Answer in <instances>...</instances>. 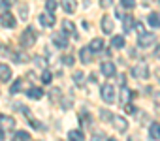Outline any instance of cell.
Masks as SVG:
<instances>
[{
	"label": "cell",
	"instance_id": "30bf717a",
	"mask_svg": "<svg viewBox=\"0 0 160 141\" xmlns=\"http://www.w3.org/2000/svg\"><path fill=\"white\" fill-rule=\"evenodd\" d=\"M62 30H64V34H70V36H73L75 40L79 38V36H77V30H75V25H73L72 21H62Z\"/></svg>",
	"mask_w": 160,
	"mask_h": 141
},
{
	"label": "cell",
	"instance_id": "603a6c76",
	"mask_svg": "<svg viewBox=\"0 0 160 141\" xmlns=\"http://www.w3.org/2000/svg\"><path fill=\"white\" fill-rule=\"evenodd\" d=\"M13 139H15V141H30V135H28V132L17 130V132H15V135H13Z\"/></svg>",
	"mask_w": 160,
	"mask_h": 141
},
{
	"label": "cell",
	"instance_id": "6da1fadb",
	"mask_svg": "<svg viewBox=\"0 0 160 141\" xmlns=\"http://www.w3.org/2000/svg\"><path fill=\"white\" fill-rule=\"evenodd\" d=\"M36 43V32H34V28H25L23 30V34H21V45L23 47H32Z\"/></svg>",
	"mask_w": 160,
	"mask_h": 141
},
{
	"label": "cell",
	"instance_id": "d590c367",
	"mask_svg": "<svg viewBox=\"0 0 160 141\" xmlns=\"http://www.w3.org/2000/svg\"><path fill=\"white\" fill-rule=\"evenodd\" d=\"M19 13H21V19H27L28 17V8L27 6H19Z\"/></svg>",
	"mask_w": 160,
	"mask_h": 141
},
{
	"label": "cell",
	"instance_id": "3957f363",
	"mask_svg": "<svg viewBox=\"0 0 160 141\" xmlns=\"http://www.w3.org/2000/svg\"><path fill=\"white\" fill-rule=\"evenodd\" d=\"M132 74H134V77L145 81V79H149V66H145V64H138V66L132 68Z\"/></svg>",
	"mask_w": 160,
	"mask_h": 141
},
{
	"label": "cell",
	"instance_id": "9a60e30c",
	"mask_svg": "<svg viewBox=\"0 0 160 141\" xmlns=\"http://www.w3.org/2000/svg\"><path fill=\"white\" fill-rule=\"evenodd\" d=\"M0 124H2V128H10V130H13V126H15V119L10 117V115H0Z\"/></svg>",
	"mask_w": 160,
	"mask_h": 141
},
{
	"label": "cell",
	"instance_id": "ee69618b",
	"mask_svg": "<svg viewBox=\"0 0 160 141\" xmlns=\"http://www.w3.org/2000/svg\"><path fill=\"white\" fill-rule=\"evenodd\" d=\"M108 141H117V139H113V137H109V139H108Z\"/></svg>",
	"mask_w": 160,
	"mask_h": 141
},
{
	"label": "cell",
	"instance_id": "ac0fdd59",
	"mask_svg": "<svg viewBox=\"0 0 160 141\" xmlns=\"http://www.w3.org/2000/svg\"><path fill=\"white\" fill-rule=\"evenodd\" d=\"M147 23H149V27H152V28H160V15L158 13H149V17H147Z\"/></svg>",
	"mask_w": 160,
	"mask_h": 141
},
{
	"label": "cell",
	"instance_id": "d6986e66",
	"mask_svg": "<svg viewBox=\"0 0 160 141\" xmlns=\"http://www.w3.org/2000/svg\"><path fill=\"white\" fill-rule=\"evenodd\" d=\"M68 139L70 141H85V135L81 130H70L68 132Z\"/></svg>",
	"mask_w": 160,
	"mask_h": 141
},
{
	"label": "cell",
	"instance_id": "7bdbcfd3",
	"mask_svg": "<svg viewBox=\"0 0 160 141\" xmlns=\"http://www.w3.org/2000/svg\"><path fill=\"white\" fill-rule=\"evenodd\" d=\"M154 56H156V58H160V45L156 47V51H154Z\"/></svg>",
	"mask_w": 160,
	"mask_h": 141
},
{
	"label": "cell",
	"instance_id": "b9f144b4",
	"mask_svg": "<svg viewBox=\"0 0 160 141\" xmlns=\"http://www.w3.org/2000/svg\"><path fill=\"white\" fill-rule=\"evenodd\" d=\"M119 83H121V85H122V87H124V75H122V74H121V75H119Z\"/></svg>",
	"mask_w": 160,
	"mask_h": 141
},
{
	"label": "cell",
	"instance_id": "2e32d148",
	"mask_svg": "<svg viewBox=\"0 0 160 141\" xmlns=\"http://www.w3.org/2000/svg\"><path fill=\"white\" fill-rule=\"evenodd\" d=\"M149 137H151L152 141H158V139H160V124L152 122V124L149 126Z\"/></svg>",
	"mask_w": 160,
	"mask_h": 141
},
{
	"label": "cell",
	"instance_id": "4dcf8cb0",
	"mask_svg": "<svg viewBox=\"0 0 160 141\" xmlns=\"http://www.w3.org/2000/svg\"><path fill=\"white\" fill-rule=\"evenodd\" d=\"M124 111H126L128 115H136V113H138L136 105H132V104H124Z\"/></svg>",
	"mask_w": 160,
	"mask_h": 141
},
{
	"label": "cell",
	"instance_id": "4fadbf2b",
	"mask_svg": "<svg viewBox=\"0 0 160 141\" xmlns=\"http://www.w3.org/2000/svg\"><path fill=\"white\" fill-rule=\"evenodd\" d=\"M60 6H62V10H64L66 13H73V12L77 10V2H75V0H62Z\"/></svg>",
	"mask_w": 160,
	"mask_h": 141
},
{
	"label": "cell",
	"instance_id": "277c9868",
	"mask_svg": "<svg viewBox=\"0 0 160 141\" xmlns=\"http://www.w3.org/2000/svg\"><path fill=\"white\" fill-rule=\"evenodd\" d=\"M111 122H113L115 130H119V134H124V132L128 130V120H126L124 117H121V115H113Z\"/></svg>",
	"mask_w": 160,
	"mask_h": 141
},
{
	"label": "cell",
	"instance_id": "8992f818",
	"mask_svg": "<svg viewBox=\"0 0 160 141\" xmlns=\"http://www.w3.org/2000/svg\"><path fill=\"white\" fill-rule=\"evenodd\" d=\"M0 23H2V27H6V28H15V25H17L15 17L10 12H4L2 15H0Z\"/></svg>",
	"mask_w": 160,
	"mask_h": 141
},
{
	"label": "cell",
	"instance_id": "f6af8a7d",
	"mask_svg": "<svg viewBox=\"0 0 160 141\" xmlns=\"http://www.w3.org/2000/svg\"><path fill=\"white\" fill-rule=\"evenodd\" d=\"M156 2H158V4H160V0H156Z\"/></svg>",
	"mask_w": 160,
	"mask_h": 141
},
{
	"label": "cell",
	"instance_id": "cb8c5ba5",
	"mask_svg": "<svg viewBox=\"0 0 160 141\" xmlns=\"http://www.w3.org/2000/svg\"><path fill=\"white\" fill-rule=\"evenodd\" d=\"M21 89H23V79H15L13 85L10 87V92L12 94H17V92H21Z\"/></svg>",
	"mask_w": 160,
	"mask_h": 141
},
{
	"label": "cell",
	"instance_id": "83f0119b",
	"mask_svg": "<svg viewBox=\"0 0 160 141\" xmlns=\"http://www.w3.org/2000/svg\"><path fill=\"white\" fill-rule=\"evenodd\" d=\"M42 81H43L45 85H49V83H51V72H49L47 68L43 70V74H42Z\"/></svg>",
	"mask_w": 160,
	"mask_h": 141
},
{
	"label": "cell",
	"instance_id": "9c48e42d",
	"mask_svg": "<svg viewBox=\"0 0 160 141\" xmlns=\"http://www.w3.org/2000/svg\"><path fill=\"white\" fill-rule=\"evenodd\" d=\"M113 28H115V23H113V19L111 17H102V30H104V34H111L113 32Z\"/></svg>",
	"mask_w": 160,
	"mask_h": 141
},
{
	"label": "cell",
	"instance_id": "f35d334b",
	"mask_svg": "<svg viewBox=\"0 0 160 141\" xmlns=\"http://www.w3.org/2000/svg\"><path fill=\"white\" fill-rule=\"evenodd\" d=\"M91 141H104V135H102V134H96V135L91 137Z\"/></svg>",
	"mask_w": 160,
	"mask_h": 141
},
{
	"label": "cell",
	"instance_id": "ffe728a7",
	"mask_svg": "<svg viewBox=\"0 0 160 141\" xmlns=\"http://www.w3.org/2000/svg\"><path fill=\"white\" fill-rule=\"evenodd\" d=\"M134 23H136V21H134L130 15H124V17H122V27H124V32H130V30L134 28Z\"/></svg>",
	"mask_w": 160,
	"mask_h": 141
},
{
	"label": "cell",
	"instance_id": "60d3db41",
	"mask_svg": "<svg viewBox=\"0 0 160 141\" xmlns=\"http://www.w3.org/2000/svg\"><path fill=\"white\" fill-rule=\"evenodd\" d=\"M4 137H6V134H4V130L0 128V141H4Z\"/></svg>",
	"mask_w": 160,
	"mask_h": 141
},
{
	"label": "cell",
	"instance_id": "f1b7e54d",
	"mask_svg": "<svg viewBox=\"0 0 160 141\" xmlns=\"http://www.w3.org/2000/svg\"><path fill=\"white\" fill-rule=\"evenodd\" d=\"M121 6L126 8V10H132L136 6V0H121Z\"/></svg>",
	"mask_w": 160,
	"mask_h": 141
},
{
	"label": "cell",
	"instance_id": "5bb4252c",
	"mask_svg": "<svg viewBox=\"0 0 160 141\" xmlns=\"http://www.w3.org/2000/svg\"><path fill=\"white\" fill-rule=\"evenodd\" d=\"M55 17H53V13H42L40 15V25L42 27H53L55 25Z\"/></svg>",
	"mask_w": 160,
	"mask_h": 141
},
{
	"label": "cell",
	"instance_id": "ab89813d",
	"mask_svg": "<svg viewBox=\"0 0 160 141\" xmlns=\"http://www.w3.org/2000/svg\"><path fill=\"white\" fill-rule=\"evenodd\" d=\"M115 15H117V17H119V19H122V17H124V13H122V12H121V10H119V8H117V12H115Z\"/></svg>",
	"mask_w": 160,
	"mask_h": 141
},
{
	"label": "cell",
	"instance_id": "1f68e13d",
	"mask_svg": "<svg viewBox=\"0 0 160 141\" xmlns=\"http://www.w3.org/2000/svg\"><path fill=\"white\" fill-rule=\"evenodd\" d=\"M100 117H102V120H111L113 119V115L109 113V109H102L100 111Z\"/></svg>",
	"mask_w": 160,
	"mask_h": 141
},
{
	"label": "cell",
	"instance_id": "d6a6232c",
	"mask_svg": "<svg viewBox=\"0 0 160 141\" xmlns=\"http://www.w3.org/2000/svg\"><path fill=\"white\" fill-rule=\"evenodd\" d=\"M12 4H15V0H0V8L2 10H8Z\"/></svg>",
	"mask_w": 160,
	"mask_h": 141
},
{
	"label": "cell",
	"instance_id": "4316f807",
	"mask_svg": "<svg viewBox=\"0 0 160 141\" xmlns=\"http://www.w3.org/2000/svg\"><path fill=\"white\" fill-rule=\"evenodd\" d=\"M45 10H47V13H53L57 10V0H47V2H45Z\"/></svg>",
	"mask_w": 160,
	"mask_h": 141
},
{
	"label": "cell",
	"instance_id": "7c38bea8",
	"mask_svg": "<svg viewBox=\"0 0 160 141\" xmlns=\"http://www.w3.org/2000/svg\"><path fill=\"white\" fill-rule=\"evenodd\" d=\"M89 51H92V53H100V51H104V40H102V38H94V40H91V43H89Z\"/></svg>",
	"mask_w": 160,
	"mask_h": 141
},
{
	"label": "cell",
	"instance_id": "44dd1931",
	"mask_svg": "<svg viewBox=\"0 0 160 141\" xmlns=\"http://www.w3.org/2000/svg\"><path fill=\"white\" fill-rule=\"evenodd\" d=\"M124 43H126V41H124V36H115V38L111 40V47H113V49H122Z\"/></svg>",
	"mask_w": 160,
	"mask_h": 141
},
{
	"label": "cell",
	"instance_id": "8fae6325",
	"mask_svg": "<svg viewBox=\"0 0 160 141\" xmlns=\"http://www.w3.org/2000/svg\"><path fill=\"white\" fill-rule=\"evenodd\" d=\"M53 43L58 47V49H66L68 47V38L64 34H53Z\"/></svg>",
	"mask_w": 160,
	"mask_h": 141
},
{
	"label": "cell",
	"instance_id": "e0dca14e",
	"mask_svg": "<svg viewBox=\"0 0 160 141\" xmlns=\"http://www.w3.org/2000/svg\"><path fill=\"white\" fill-rule=\"evenodd\" d=\"M27 96H28L30 100H40V98L43 96V90H42L40 87H32V89L27 90Z\"/></svg>",
	"mask_w": 160,
	"mask_h": 141
},
{
	"label": "cell",
	"instance_id": "e575fe53",
	"mask_svg": "<svg viewBox=\"0 0 160 141\" xmlns=\"http://www.w3.org/2000/svg\"><path fill=\"white\" fill-rule=\"evenodd\" d=\"M34 64H38V66H40V68H43V70H45V66H47L45 58H42V56H36V58H34Z\"/></svg>",
	"mask_w": 160,
	"mask_h": 141
},
{
	"label": "cell",
	"instance_id": "74e56055",
	"mask_svg": "<svg viewBox=\"0 0 160 141\" xmlns=\"http://www.w3.org/2000/svg\"><path fill=\"white\" fill-rule=\"evenodd\" d=\"M100 6L102 8H111L113 6V0H100Z\"/></svg>",
	"mask_w": 160,
	"mask_h": 141
},
{
	"label": "cell",
	"instance_id": "52a82bcc",
	"mask_svg": "<svg viewBox=\"0 0 160 141\" xmlns=\"http://www.w3.org/2000/svg\"><path fill=\"white\" fill-rule=\"evenodd\" d=\"M12 79V68L8 66V64H0V81H4V83H8Z\"/></svg>",
	"mask_w": 160,
	"mask_h": 141
},
{
	"label": "cell",
	"instance_id": "f546056e",
	"mask_svg": "<svg viewBox=\"0 0 160 141\" xmlns=\"http://www.w3.org/2000/svg\"><path fill=\"white\" fill-rule=\"evenodd\" d=\"M62 62H64L66 66H73V62H75V58H73L72 55H64V56H62Z\"/></svg>",
	"mask_w": 160,
	"mask_h": 141
},
{
	"label": "cell",
	"instance_id": "484cf974",
	"mask_svg": "<svg viewBox=\"0 0 160 141\" xmlns=\"http://www.w3.org/2000/svg\"><path fill=\"white\" fill-rule=\"evenodd\" d=\"M132 96H136V92H132L130 89H126V87H122V92H121V98H122V102L126 104V102H128V100H130Z\"/></svg>",
	"mask_w": 160,
	"mask_h": 141
},
{
	"label": "cell",
	"instance_id": "7a4b0ae2",
	"mask_svg": "<svg viewBox=\"0 0 160 141\" xmlns=\"http://www.w3.org/2000/svg\"><path fill=\"white\" fill-rule=\"evenodd\" d=\"M100 94H102V100H104L106 104H113V102H115V96H117V94H115V87H113V85H104Z\"/></svg>",
	"mask_w": 160,
	"mask_h": 141
},
{
	"label": "cell",
	"instance_id": "d4e9b609",
	"mask_svg": "<svg viewBox=\"0 0 160 141\" xmlns=\"http://www.w3.org/2000/svg\"><path fill=\"white\" fill-rule=\"evenodd\" d=\"M83 79H85V74H83V72H79V70H77V72H73V83H75L77 87L83 85Z\"/></svg>",
	"mask_w": 160,
	"mask_h": 141
},
{
	"label": "cell",
	"instance_id": "8d00e7d4",
	"mask_svg": "<svg viewBox=\"0 0 160 141\" xmlns=\"http://www.w3.org/2000/svg\"><path fill=\"white\" fill-rule=\"evenodd\" d=\"M152 102H154V105H156V109L160 111V92H154V96H152Z\"/></svg>",
	"mask_w": 160,
	"mask_h": 141
},
{
	"label": "cell",
	"instance_id": "836d02e7",
	"mask_svg": "<svg viewBox=\"0 0 160 141\" xmlns=\"http://www.w3.org/2000/svg\"><path fill=\"white\" fill-rule=\"evenodd\" d=\"M134 28H136V32H138V36H141V34H145V27H143V23H134Z\"/></svg>",
	"mask_w": 160,
	"mask_h": 141
},
{
	"label": "cell",
	"instance_id": "7402d4cb",
	"mask_svg": "<svg viewBox=\"0 0 160 141\" xmlns=\"http://www.w3.org/2000/svg\"><path fill=\"white\" fill-rule=\"evenodd\" d=\"M79 56H81L83 64H89L91 62V51H89V47H83L81 51H79Z\"/></svg>",
	"mask_w": 160,
	"mask_h": 141
},
{
	"label": "cell",
	"instance_id": "5b68a950",
	"mask_svg": "<svg viewBox=\"0 0 160 141\" xmlns=\"http://www.w3.org/2000/svg\"><path fill=\"white\" fill-rule=\"evenodd\" d=\"M154 41H156V36L151 34V32H145V34L138 36V43H139V47H151Z\"/></svg>",
	"mask_w": 160,
	"mask_h": 141
},
{
	"label": "cell",
	"instance_id": "ba28073f",
	"mask_svg": "<svg viewBox=\"0 0 160 141\" xmlns=\"http://www.w3.org/2000/svg\"><path fill=\"white\" fill-rule=\"evenodd\" d=\"M100 72H102L106 77H113V75H115V64H113V62H102Z\"/></svg>",
	"mask_w": 160,
	"mask_h": 141
}]
</instances>
